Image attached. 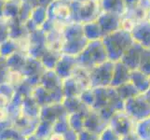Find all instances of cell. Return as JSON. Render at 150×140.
<instances>
[{"label":"cell","instance_id":"cell-19","mask_svg":"<svg viewBox=\"0 0 150 140\" xmlns=\"http://www.w3.org/2000/svg\"><path fill=\"white\" fill-rule=\"evenodd\" d=\"M93 89L95 95V101L93 107H92V109L99 110L101 108L109 105L114 88L111 86H108V87H98V88H93Z\"/></svg>","mask_w":150,"mask_h":140},{"label":"cell","instance_id":"cell-63","mask_svg":"<svg viewBox=\"0 0 150 140\" xmlns=\"http://www.w3.org/2000/svg\"><path fill=\"white\" fill-rule=\"evenodd\" d=\"M99 140H100V139H99Z\"/></svg>","mask_w":150,"mask_h":140},{"label":"cell","instance_id":"cell-37","mask_svg":"<svg viewBox=\"0 0 150 140\" xmlns=\"http://www.w3.org/2000/svg\"><path fill=\"white\" fill-rule=\"evenodd\" d=\"M139 70L150 77V49H144L142 51Z\"/></svg>","mask_w":150,"mask_h":140},{"label":"cell","instance_id":"cell-62","mask_svg":"<svg viewBox=\"0 0 150 140\" xmlns=\"http://www.w3.org/2000/svg\"></svg>","mask_w":150,"mask_h":140},{"label":"cell","instance_id":"cell-59","mask_svg":"<svg viewBox=\"0 0 150 140\" xmlns=\"http://www.w3.org/2000/svg\"><path fill=\"white\" fill-rule=\"evenodd\" d=\"M23 1H28V0H23Z\"/></svg>","mask_w":150,"mask_h":140},{"label":"cell","instance_id":"cell-4","mask_svg":"<svg viewBox=\"0 0 150 140\" xmlns=\"http://www.w3.org/2000/svg\"><path fill=\"white\" fill-rule=\"evenodd\" d=\"M73 22L79 23H87L97 21L103 11L101 0H87V1H70Z\"/></svg>","mask_w":150,"mask_h":140},{"label":"cell","instance_id":"cell-27","mask_svg":"<svg viewBox=\"0 0 150 140\" xmlns=\"http://www.w3.org/2000/svg\"><path fill=\"white\" fill-rule=\"evenodd\" d=\"M61 51L48 49L42 56V58L40 59V62L46 70H54L57 63L61 58Z\"/></svg>","mask_w":150,"mask_h":140},{"label":"cell","instance_id":"cell-6","mask_svg":"<svg viewBox=\"0 0 150 140\" xmlns=\"http://www.w3.org/2000/svg\"><path fill=\"white\" fill-rule=\"evenodd\" d=\"M115 63L107 60L90 70V81L91 88L110 86Z\"/></svg>","mask_w":150,"mask_h":140},{"label":"cell","instance_id":"cell-29","mask_svg":"<svg viewBox=\"0 0 150 140\" xmlns=\"http://www.w3.org/2000/svg\"><path fill=\"white\" fill-rule=\"evenodd\" d=\"M23 0H8L5 5V13L4 18L8 20L18 19L21 8H22Z\"/></svg>","mask_w":150,"mask_h":140},{"label":"cell","instance_id":"cell-12","mask_svg":"<svg viewBox=\"0 0 150 140\" xmlns=\"http://www.w3.org/2000/svg\"><path fill=\"white\" fill-rule=\"evenodd\" d=\"M76 66L77 61L76 56L62 53L61 58L57 63L54 71L59 75L60 77L64 80L72 76Z\"/></svg>","mask_w":150,"mask_h":140},{"label":"cell","instance_id":"cell-48","mask_svg":"<svg viewBox=\"0 0 150 140\" xmlns=\"http://www.w3.org/2000/svg\"><path fill=\"white\" fill-rule=\"evenodd\" d=\"M8 120H10V119H9V115H8L7 107H0V122L8 121Z\"/></svg>","mask_w":150,"mask_h":140},{"label":"cell","instance_id":"cell-15","mask_svg":"<svg viewBox=\"0 0 150 140\" xmlns=\"http://www.w3.org/2000/svg\"><path fill=\"white\" fill-rule=\"evenodd\" d=\"M107 125L108 122L103 120L97 110L91 108L86 114L84 121V129L86 130L100 134Z\"/></svg>","mask_w":150,"mask_h":140},{"label":"cell","instance_id":"cell-45","mask_svg":"<svg viewBox=\"0 0 150 140\" xmlns=\"http://www.w3.org/2000/svg\"><path fill=\"white\" fill-rule=\"evenodd\" d=\"M9 69L6 63V58L0 56V84L7 81Z\"/></svg>","mask_w":150,"mask_h":140},{"label":"cell","instance_id":"cell-52","mask_svg":"<svg viewBox=\"0 0 150 140\" xmlns=\"http://www.w3.org/2000/svg\"><path fill=\"white\" fill-rule=\"evenodd\" d=\"M140 6H142L144 9H146V10H150V0H141L140 1Z\"/></svg>","mask_w":150,"mask_h":140},{"label":"cell","instance_id":"cell-21","mask_svg":"<svg viewBox=\"0 0 150 140\" xmlns=\"http://www.w3.org/2000/svg\"><path fill=\"white\" fill-rule=\"evenodd\" d=\"M130 81L142 95L146 93L150 89V77L143 73L139 69L131 72Z\"/></svg>","mask_w":150,"mask_h":140},{"label":"cell","instance_id":"cell-51","mask_svg":"<svg viewBox=\"0 0 150 140\" xmlns=\"http://www.w3.org/2000/svg\"><path fill=\"white\" fill-rule=\"evenodd\" d=\"M49 140H65L64 134H58V133H53L51 134V136L49 138Z\"/></svg>","mask_w":150,"mask_h":140},{"label":"cell","instance_id":"cell-8","mask_svg":"<svg viewBox=\"0 0 150 140\" xmlns=\"http://www.w3.org/2000/svg\"><path fill=\"white\" fill-rule=\"evenodd\" d=\"M108 125L117 134L118 136L122 137L135 131L136 122L125 111L120 110L114 114Z\"/></svg>","mask_w":150,"mask_h":140},{"label":"cell","instance_id":"cell-35","mask_svg":"<svg viewBox=\"0 0 150 140\" xmlns=\"http://www.w3.org/2000/svg\"><path fill=\"white\" fill-rule=\"evenodd\" d=\"M25 140V136L21 134L16 128L13 126V123L11 125H8L5 127L0 131V140Z\"/></svg>","mask_w":150,"mask_h":140},{"label":"cell","instance_id":"cell-30","mask_svg":"<svg viewBox=\"0 0 150 140\" xmlns=\"http://www.w3.org/2000/svg\"><path fill=\"white\" fill-rule=\"evenodd\" d=\"M30 20L37 25L38 27H41L44 23L48 20V11L47 7L42 5H35L32 9Z\"/></svg>","mask_w":150,"mask_h":140},{"label":"cell","instance_id":"cell-16","mask_svg":"<svg viewBox=\"0 0 150 140\" xmlns=\"http://www.w3.org/2000/svg\"><path fill=\"white\" fill-rule=\"evenodd\" d=\"M131 72L132 71L120 61L116 62L110 86L113 88H117L126 83V82H129L131 80Z\"/></svg>","mask_w":150,"mask_h":140},{"label":"cell","instance_id":"cell-42","mask_svg":"<svg viewBox=\"0 0 150 140\" xmlns=\"http://www.w3.org/2000/svg\"><path fill=\"white\" fill-rule=\"evenodd\" d=\"M0 93L8 97L10 100H12L15 93H16V89H15V87L11 83H9L8 81H5L3 83L0 84Z\"/></svg>","mask_w":150,"mask_h":140},{"label":"cell","instance_id":"cell-5","mask_svg":"<svg viewBox=\"0 0 150 140\" xmlns=\"http://www.w3.org/2000/svg\"><path fill=\"white\" fill-rule=\"evenodd\" d=\"M124 111L135 122L150 118V103L144 95H138L124 103Z\"/></svg>","mask_w":150,"mask_h":140},{"label":"cell","instance_id":"cell-47","mask_svg":"<svg viewBox=\"0 0 150 140\" xmlns=\"http://www.w3.org/2000/svg\"><path fill=\"white\" fill-rule=\"evenodd\" d=\"M65 140H79V133L70 129L65 134H64Z\"/></svg>","mask_w":150,"mask_h":140},{"label":"cell","instance_id":"cell-34","mask_svg":"<svg viewBox=\"0 0 150 140\" xmlns=\"http://www.w3.org/2000/svg\"><path fill=\"white\" fill-rule=\"evenodd\" d=\"M72 77L79 82V84L86 90L88 88H91V81H90V70H87L83 67L77 65L75 71L72 74Z\"/></svg>","mask_w":150,"mask_h":140},{"label":"cell","instance_id":"cell-13","mask_svg":"<svg viewBox=\"0 0 150 140\" xmlns=\"http://www.w3.org/2000/svg\"><path fill=\"white\" fill-rule=\"evenodd\" d=\"M144 48L138 43L134 42L125 53L123 54L120 62L125 65L131 71L137 70L140 65L141 55Z\"/></svg>","mask_w":150,"mask_h":140},{"label":"cell","instance_id":"cell-57","mask_svg":"<svg viewBox=\"0 0 150 140\" xmlns=\"http://www.w3.org/2000/svg\"><path fill=\"white\" fill-rule=\"evenodd\" d=\"M75 1H80V2H82V1H87V0H75Z\"/></svg>","mask_w":150,"mask_h":140},{"label":"cell","instance_id":"cell-40","mask_svg":"<svg viewBox=\"0 0 150 140\" xmlns=\"http://www.w3.org/2000/svg\"><path fill=\"white\" fill-rule=\"evenodd\" d=\"M34 8V5L29 1H23L22 8H21V11L19 15V20L22 23H25L26 21L30 19L31 13H32V9Z\"/></svg>","mask_w":150,"mask_h":140},{"label":"cell","instance_id":"cell-10","mask_svg":"<svg viewBox=\"0 0 150 140\" xmlns=\"http://www.w3.org/2000/svg\"><path fill=\"white\" fill-rule=\"evenodd\" d=\"M97 23H99L103 36H106L120 29L121 15L113 12L102 11L97 19Z\"/></svg>","mask_w":150,"mask_h":140},{"label":"cell","instance_id":"cell-31","mask_svg":"<svg viewBox=\"0 0 150 140\" xmlns=\"http://www.w3.org/2000/svg\"><path fill=\"white\" fill-rule=\"evenodd\" d=\"M89 110L69 114L68 115V122H69L70 128L72 129V130L76 131V133H79L82 130H84L85 117H86V114L88 113Z\"/></svg>","mask_w":150,"mask_h":140},{"label":"cell","instance_id":"cell-1","mask_svg":"<svg viewBox=\"0 0 150 140\" xmlns=\"http://www.w3.org/2000/svg\"><path fill=\"white\" fill-rule=\"evenodd\" d=\"M102 41L105 45L108 60L114 63L120 61L123 54L134 43L132 34L123 29H118L105 36Z\"/></svg>","mask_w":150,"mask_h":140},{"label":"cell","instance_id":"cell-50","mask_svg":"<svg viewBox=\"0 0 150 140\" xmlns=\"http://www.w3.org/2000/svg\"><path fill=\"white\" fill-rule=\"evenodd\" d=\"M120 140H141V139L139 138V136H137L135 132H132L131 134H127L125 136H122L120 138Z\"/></svg>","mask_w":150,"mask_h":140},{"label":"cell","instance_id":"cell-41","mask_svg":"<svg viewBox=\"0 0 150 140\" xmlns=\"http://www.w3.org/2000/svg\"><path fill=\"white\" fill-rule=\"evenodd\" d=\"M138 23L136 22L133 18H132L131 16H129L128 14L123 13L121 15V23H120V29H123L127 31V32L132 33V31L133 30V28L135 27V25Z\"/></svg>","mask_w":150,"mask_h":140},{"label":"cell","instance_id":"cell-38","mask_svg":"<svg viewBox=\"0 0 150 140\" xmlns=\"http://www.w3.org/2000/svg\"><path fill=\"white\" fill-rule=\"evenodd\" d=\"M70 125L68 122V115L60 118L53 123V131L58 134H65L70 130Z\"/></svg>","mask_w":150,"mask_h":140},{"label":"cell","instance_id":"cell-24","mask_svg":"<svg viewBox=\"0 0 150 140\" xmlns=\"http://www.w3.org/2000/svg\"><path fill=\"white\" fill-rule=\"evenodd\" d=\"M62 89H63L64 97L79 96L81 92L84 91L83 88L79 84V82L72 76L63 80V87H62Z\"/></svg>","mask_w":150,"mask_h":140},{"label":"cell","instance_id":"cell-17","mask_svg":"<svg viewBox=\"0 0 150 140\" xmlns=\"http://www.w3.org/2000/svg\"><path fill=\"white\" fill-rule=\"evenodd\" d=\"M12 122L13 126L24 136H27L29 134H34L39 122V119H31L21 114L17 119H15Z\"/></svg>","mask_w":150,"mask_h":140},{"label":"cell","instance_id":"cell-20","mask_svg":"<svg viewBox=\"0 0 150 140\" xmlns=\"http://www.w3.org/2000/svg\"><path fill=\"white\" fill-rule=\"evenodd\" d=\"M40 109L41 107L34 99L32 95L25 97L22 103V106H21V113H22V115L31 119H39Z\"/></svg>","mask_w":150,"mask_h":140},{"label":"cell","instance_id":"cell-7","mask_svg":"<svg viewBox=\"0 0 150 140\" xmlns=\"http://www.w3.org/2000/svg\"><path fill=\"white\" fill-rule=\"evenodd\" d=\"M48 19L60 24L67 25L73 22V15L70 2L53 0L47 7Z\"/></svg>","mask_w":150,"mask_h":140},{"label":"cell","instance_id":"cell-56","mask_svg":"<svg viewBox=\"0 0 150 140\" xmlns=\"http://www.w3.org/2000/svg\"><path fill=\"white\" fill-rule=\"evenodd\" d=\"M148 21L150 22V10H149V12H148Z\"/></svg>","mask_w":150,"mask_h":140},{"label":"cell","instance_id":"cell-18","mask_svg":"<svg viewBox=\"0 0 150 140\" xmlns=\"http://www.w3.org/2000/svg\"><path fill=\"white\" fill-rule=\"evenodd\" d=\"M63 80H64L60 77L54 70H45L40 79L39 85L50 91L62 90Z\"/></svg>","mask_w":150,"mask_h":140},{"label":"cell","instance_id":"cell-44","mask_svg":"<svg viewBox=\"0 0 150 140\" xmlns=\"http://www.w3.org/2000/svg\"><path fill=\"white\" fill-rule=\"evenodd\" d=\"M120 138L121 137L118 136L117 134L109 125H107L100 134V140H120Z\"/></svg>","mask_w":150,"mask_h":140},{"label":"cell","instance_id":"cell-61","mask_svg":"<svg viewBox=\"0 0 150 140\" xmlns=\"http://www.w3.org/2000/svg\"><path fill=\"white\" fill-rule=\"evenodd\" d=\"M8 140H12V139H8Z\"/></svg>","mask_w":150,"mask_h":140},{"label":"cell","instance_id":"cell-3","mask_svg":"<svg viewBox=\"0 0 150 140\" xmlns=\"http://www.w3.org/2000/svg\"><path fill=\"white\" fill-rule=\"evenodd\" d=\"M107 60V53L102 39L90 41L86 48L76 56L77 65L87 70H91Z\"/></svg>","mask_w":150,"mask_h":140},{"label":"cell","instance_id":"cell-55","mask_svg":"<svg viewBox=\"0 0 150 140\" xmlns=\"http://www.w3.org/2000/svg\"><path fill=\"white\" fill-rule=\"evenodd\" d=\"M144 96L146 97V99L148 100V102L150 103V89H149L146 93H144Z\"/></svg>","mask_w":150,"mask_h":140},{"label":"cell","instance_id":"cell-14","mask_svg":"<svg viewBox=\"0 0 150 140\" xmlns=\"http://www.w3.org/2000/svg\"><path fill=\"white\" fill-rule=\"evenodd\" d=\"M68 115L63 105V103H54L41 107L39 120L49 121L51 122H55L60 118Z\"/></svg>","mask_w":150,"mask_h":140},{"label":"cell","instance_id":"cell-49","mask_svg":"<svg viewBox=\"0 0 150 140\" xmlns=\"http://www.w3.org/2000/svg\"><path fill=\"white\" fill-rule=\"evenodd\" d=\"M140 1L141 0H124L126 9H132V8L138 6V5L140 4Z\"/></svg>","mask_w":150,"mask_h":140},{"label":"cell","instance_id":"cell-2","mask_svg":"<svg viewBox=\"0 0 150 140\" xmlns=\"http://www.w3.org/2000/svg\"><path fill=\"white\" fill-rule=\"evenodd\" d=\"M64 41L62 53L72 56H77L90 42L84 35L83 24L71 23L64 28Z\"/></svg>","mask_w":150,"mask_h":140},{"label":"cell","instance_id":"cell-25","mask_svg":"<svg viewBox=\"0 0 150 140\" xmlns=\"http://www.w3.org/2000/svg\"><path fill=\"white\" fill-rule=\"evenodd\" d=\"M29 36L25 25L19 19L9 20V38L21 40L26 38Z\"/></svg>","mask_w":150,"mask_h":140},{"label":"cell","instance_id":"cell-26","mask_svg":"<svg viewBox=\"0 0 150 140\" xmlns=\"http://www.w3.org/2000/svg\"><path fill=\"white\" fill-rule=\"evenodd\" d=\"M83 31L85 37L89 41L101 40L105 37L99 23H97V21L83 23Z\"/></svg>","mask_w":150,"mask_h":140},{"label":"cell","instance_id":"cell-28","mask_svg":"<svg viewBox=\"0 0 150 140\" xmlns=\"http://www.w3.org/2000/svg\"><path fill=\"white\" fill-rule=\"evenodd\" d=\"M101 7L103 11L113 12L122 15L126 10L124 0H101Z\"/></svg>","mask_w":150,"mask_h":140},{"label":"cell","instance_id":"cell-9","mask_svg":"<svg viewBox=\"0 0 150 140\" xmlns=\"http://www.w3.org/2000/svg\"><path fill=\"white\" fill-rule=\"evenodd\" d=\"M32 96L38 103L40 107H44L54 103H62L64 98L63 89L57 91H50L46 89V88L41 85L34 87Z\"/></svg>","mask_w":150,"mask_h":140},{"label":"cell","instance_id":"cell-22","mask_svg":"<svg viewBox=\"0 0 150 140\" xmlns=\"http://www.w3.org/2000/svg\"><path fill=\"white\" fill-rule=\"evenodd\" d=\"M63 105L65 108L67 114H73L76 112L86 111L91 109L88 107L85 104L81 101L79 96H74V97H64L63 100Z\"/></svg>","mask_w":150,"mask_h":140},{"label":"cell","instance_id":"cell-33","mask_svg":"<svg viewBox=\"0 0 150 140\" xmlns=\"http://www.w3.org/2000/svg\"><path fill=\"white\" fill-rule=\"evenodd\" d=\"M54 133L53 131V122H49V121H44V120H39V122L38 124L37 128L34 132V134L37 136L47 139L51 136V134Z\"/></svg>","mask_w":150,"mask_h":140},{"label":"cell","instance_id":"cell-46","mask_svg":"<svg viewBox=\"0 0 150 140\" xmlns=\"http://www.w3.org/2000/svg\"><path fill=\"white\" fill-rule=\"evenodd\" d=\"M100 134L91 132L89 130H82L79 133V140H99Z\"/></svg>","mask_w":150,"mask_h":140},{"label":"cell","instance_id":"cell-60","mask_svg":"<svg viewBox=\"0 0 150 140\" xmlns=\"http://www.w3.org/2000/svg\"><path fill=\"white\" fill-rule=\"evenodd\" d=\"M5 1H8V0H5Z\"/></svg>","mask_w":150,"mask_h":140},{"label":"cell","instance_id":"cell-23","mask_svg":"<svg viewBox=\"0 0 150 140\" xmlns=\"http://www.w3.org/2000/svg\"><path fill=\"white\" fill-rule=\"evenodd\" d=\"M28 54L23 51H17L14 54L8 56L6 58V63L10 71H18L21 72L25 65L27 60Z\"/></svg>","mask_w":150,"mask_h":140},{"label":"cell","instance_id":"cell-53","mask_svg":"<svg viewBox=\"0 0 150 140\" xmlns=\"http://www.w3.org/2000/svg\"><path fill=\"white\" fill-rule=\"evenodd\" d=\"M5 5H6V1H5V0H0V19L4 18Z\"/></svg>","mask_w":150,"mask_h":140},{"label":"cell","instance_id":"cell-36","mask_svg":"<svg viewBox=\"0 0 150 140\" xmlns=\"http://www.w3.org/2000/svg\"><path fill=\"white\" fill-rule=\"evenodd\" d=\"M134 132L141 140H150V118L136 122Z\"/></svg>","mask_w":150,"mask_h":140},{"label":"cell","instance_id":"cell-54","mask_svg":"<svg viewBox=\"0 0 150 140\" xmlns=\"http://www.w3.org/2000/svg\"><path fill=\"white\" fill-rule=\"evenodd\" d=\"M25 140H47V139L40 138V137L35 136V134H29V136H25Z\"/></svg>","mask_w":150,"mask_h":140},{"label":"cell","instance_id":"cell-11","mask_svg":"<svg viewBox=\"0 0 150 140\" xmlns=\"http://www.w3.org/2000/svg\"><path fill=\"white\" fill-rule=\"evenodd\" d=\"M131 34L134 42L141 45L144 49H150V22L148 19L138 23Z\"/></svg>","mask_w":150,"mask_h":140},{"label":"cell","instance_id":"cell-58","mask_svg":"<svg viewBox=\"0 0 150 140\" xmlns=\"http://www.w3.org/2000/svg\"><path fill=\"white\" fill-rule=\"evenodd\" d=\"M63 1H67V2H70L71 0H63Z\"/></svg>","mask_w":150,"mask_h":140},{"label":"cell","instance_id":"cell-32","mask_svg":"<svg viewBox=\"0 0 150 140\" xmlns=\"http://www.w3.org/2000/svg\"><path fill=\"white\" fill-rule=\"evenodd\" d=\"M115 89H116V92H117L118 96H120L124 102L133 96L140 95V92H138L135 86H134L131 81L126 82V83L118 86L115 88Z\"/></svg>","mask_w":150,"mask_h":140},{"label":"cell","instance_id":"cell-43","mask_svg":"<svg viewBox=\"0 0 150 140\" xmlns=\"http://www.w3.org/2000/svg\"><path fill=\"white\" fill-rule=\"evenodd\" d=\"M9 38V20L0 19V43Z\"/></svg>","mask_w":150,"mask_h":140},{"label":"cell","instance_id":"cell-39","mask_svg":"<svg viewBox=\"0 0 150 140\" xmlns=\"http://www.w3.org/2000/svg\"><path fill=\"white\" fill-rule=\"evenodd\" d=\"M79 98L88 107L92 108V107L94 105V101H95L94 89L91 87V88H88V89L84 90L81 92V95H79Z\"/></svg>","mask_w":150,"mask_h":140}]
</instances>
